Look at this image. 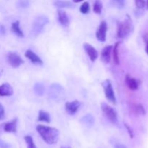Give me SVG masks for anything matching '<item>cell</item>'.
Masks as SVG:
<instances>
[{"instance_id": "cell-31", "label": "cell", "mask_w": 148, "mask_h": 148, "mask_svg": "<svg viewBox=\"0 0 148 148\" xmlns=\"http://www.w3.org/2000/svg\"><path fill=\"white\" fill-rule=\"evenodd\" d=\"M0 148H10V145L5 142L0 140Z\"/></svg>"}, {"instance_id": "cell-4", "label": "cell", "mask_w": 148, "mask_h": 148, "mask_svg": "<svg viewBox=\"0 0 148 148\" xmlns=\"http://www.w3.org/2000/svg\"><path fill=\"white\" fill-rule=\"evenodd\" d=\"M49 23V18L46 16H38L33 23L32 34L34 36H38L44 30V27Z\"/></svg>"}, {"instance_id": "cell-3", "label": "cell", "mask_w": 148, "mask_h": 148, "mask_svg": "<svg viewBox=\"0 0 148 148\" xmlns=\"http://www.w3.org/2000/svg\"><path fill=\"white\" fill-rule=\"evenodd\" d=\"M49 96L53 101L60 102L65 98V90L63 87L58 83H53L49 87Z\"/></svg>"}, {"instance_id": "cell-5", "label": "cell", "mask_w": 148, "mask_h": 148, "mask_svg": "<svg viewBox=\"0 0 148 148\" xmlns=\"http://www.w3.org/2000/svg\"><path fill=\"white\" fill-rule=\"evenodd\" d=\"M101 110L104 116L106 117V119L110 122L113 124H116L118 121V115H117L116 111L114 108L110 106L106 103H101Z\"/></svg>"}, {"instance_id": "cell-34", "label": "cell", "mask_w": 148, "mask_h": 148, "mask_svg": "<svg viewBox=\"0 0 148 148\" xmlns=\"http://www.w3.org/2000/svg\"><path fill=\"white\" fill-rule=\"evenodd\" d=\"M115 148H127V147L122 144H116L115 145Z\"/></svg>"}, {"instance_id": "cell-12", "label": "cell", "mask_w": 148, "mask_h": 148, "mask_svg": "<svg viewBox=\"0 0 148 148\" xmlns=\"http://www.w3.org/2000/svg\"><path fill=\"white\" fill-rule=\"evenodd\" d=\"M25 56L33 64H38V65H42L43 64V61L42 59L36 54V53H34L33 51H32L31 50H27L26 52L25 53Z\"/></svg>"}, {"instance_id": "cell-25", "label": "cell", "mask_w": 148, "mask_h": 148, "mask_svg": "<svg viewBox=\"0 0 148 148\" xmlns=\"http://www.w3.org/2000/svg\"><path fill=\"white\" fill-rule=\"evenodd\" d=\"M103 9V3L101 0H95L93 4V11L95 14H101Z\"/></svg>"}, {"instance_id": "cell-7", "label": "cell", "mask_w": 148, "mask_h": 148, "mask_svg": "<svg viewBox=\"0 0 148 148\" xmlns=\"http://www.w3.org/2000/svg\"><path fill=\"white\" fill-rule=\"evenodd\" d=\"M7 61H8L9 64L12 66L13 68H17L23 64L24 61L22 59L20 55L17 54V53H14V52H10L8 53L7 56Z\"/></svg>"}, {"instance_id": "cell-33", "label": "cell", "mask_w": 148, "mask_h": 148, "mask_svg": "<svg viewBox=\"0 0 148 148\" xmlns=\"http://www.w3.org/2000/svg\"><path fill=\"white\" fill-rule=\"evenodd\" d=\"M144 40H145V43H146L145 51H146V53L148 54V36H147V35H145V36H144Z\"/></svg>"}, {"instance_id": "cell-19", "label": "cell", "mask_w": 148, "mask_h": 148, "mask_svg": "<svg viewBox=\"0 0 148 148\" xmlns=\"http://www.w3.org/2000/svg\"><path fill=\"white\" fill-rule=\"evenodd\" d=\"M33 90L38 96H42L45 92V86L42 82H37L34 85Z\"/></svg>"}, {"instance_id": "cell-11", "label": "cell", "mask_w": 148, "mask_h": 148, "mask_svg": "<svg viewBox=\"0 0 148 148\" xmlns=\"http://www.w3.org/2000/svg\"><path fill=\"white\" fill-rule=\"evenodd\" d=\"M125 82L127 84V87L131 90H137L139 88V86H140V81L131 77L130 75H126Z\"/></svg>"}, {"instance_id": "cell-13", "label": "cell", "mask_w": 148, "mask_h": 148, "mask_svg": "<svg viewBox=\"0 0 148 148\" xmlns=\"http://www.w3.org/2000/svg\"><path fill=\"white\" fill-rule=\"evenodd\" d=\"M58 20L63 27H66L69 25V19L66 12L64 10H58Z\"/></svg>"}, {"instance_id": "cell-17", "label": "cell", "mask_w": 148, "mask_h": 148, "mask_svg": "<svg viewBox=\"0 0 148 148\" xmlns=\"http://www.w3.org/2000/svg\"><path fill=\"white\" fill-rule=\"evenodd\" d=\"M81 124L88 127H91L95 124V119L91 114H87L80 119Z\"/></svg>"}, {"instance_id": "cell-35", "label": "cell", "mask_w": 148, "mask_h": 148, "mask_svg": "<svg viewBox=\"0 0 148 148\" xmlns=\"http://www.w3.org/2000/svg\"><path fill=\"white\" fill-rule=\"evenodd\" d=\"M83 1V0H73V1H74V2H75V3L80 2V1Z\"/></svg>"}, {"instance_id": "cell-1", "label": "cell", "mask_w": 148, "mask_h": 148, "mask_svg": "<svg viewBox=\"0 0 148 148\" xmlns=\"http://www.w3.org/2000/svg\"><path fill=\"white\" fill-rule=\"evenodd\" d=\"M36 130L47 144H56L59 140V132L56 128L40 124L36 127Z\"/></svg>"}, {"instance_id": "cell-2", "label": "cell", "mask_w": 148, "mask_h": 148, "mask_svg": "<svg viewBox=\"0 0 148 148\" xmlns=\"http://www.w3.org/2000/svg\"><path fill=\"white\" fill-rule=\"evenodd\" d=\"M132 20L131 17L127 15V18L124 21L117 23V36L119 38L124 39L127 38L133 31Z\"/></svg>"}, {"instance_id": "cell-23", "label": "cell", "mask_w": 148, "mask_h": 148, "mask_svg": "<svg viewBox=\"0 0 148 148\" xmlns=\"http://www.w3.org/2000/svg\"><path fill=\"white\" fill-rule=\"evenodd\" d=\"M120 42H117L115 43L114 46L113 47V51H114V61L116 64L118 65L119 64V47Z\"/></svg>"}, {"instance_id": "cell-8", "label": "cell", "mask_w": 148, "mask_h": 148, "mask_svg": "<svg viewBox=\"0 0 148 148\" xmlns=\"http://www.w3.org/2000/svg\"><path fill=\"white\" fill-rule=\"evenodd\" d=\"M108 30V26H107V23L106 21H102L100 24L99 27H98V30H96L95 33V36L96 38L98 39L99 41L104 42L106 38V32Z\"/></svg>"}, {"instance_id": "cell-9", "label": "cell", "mask_w": 148, "mask_h": 148, "mask_svg": "<svg viewBox=\"0 0 148 148\" xmlns=\"http://www.w3.org/2000/svg\"><path fill=\"white\" fill-rule=\"evenodd\" d=\"M80 106V102L78 101H73L70 102H66L65 104V109L67 114L69 115H74L76 114L77 110Z\"/></svg>"}, {"instance_id": "cell-18", "label": "cell", "mask_w": 148, "mask_h": 148, "mask_svg": "<svg viewBox=\"0 0 148 148\" xmlns=\"http://www.w3.org/2000/svg\"><path fill=\"white\" fill-rule=\"evenodd\" d=\"M12 31L20 38H23L24 36L23 30L20 27V22L19 21H15L12 24Z\"/></svg>"}, {"instance_id": "cell-36", "label": "cell", "mask_w": 148, "mask_h": 148, "mask_svg": "<svg viewBox=\"0 0 148 148\" xmlns=\"http://www.w3.org/2000/svg\"><path fill=\"white\" fill-rule=\"evenodd\" d=\"M61 148H72V147H68V146H64V147H62Z\"/></svg>"}, {"instance_id": "cell-37", "label": "cell", "mask_w": 148, "mask_h": 148, "mask_svg": "<svg viewBox=\"0 0 148 148\" xmlns=\"http://www.w3.org/2000/svg\"><path fill=\"white\" fill-rule=\"evenodd\" d=\"M146 7H147V9L148 10V0L147 1V3H146Z\"/></svg>"}, {"instance_id": "cell-27", "label": "cell", "mask_w": 148, "mask_h": 148, "mask_svg": "<svg viewBox=\"0 0 148 148\" xmlns=\"http://www.w3.org/2000/svg\"><path fill=\"white\" fill-rule=\"evenodd\" d=\"M79 11L82 14H88L90 11V4L89 3L85 1L83 4L81 5L80 8H79Z\"/></svg>"}, {"instance_id": "cell-30", "label": "cell", "mask_w": 148, "mask_h": 148, "mask_svg": "<svg viewBox=\"0 0 148 148\" xmlns=\"http://www.w3.org/2000/svg\"><path fill=\"white\" fill-rule=\"evenodd\" d=\"M5 117V111L4 108L1 104H0V120H3Z\"/></svg>"}, {"instance_id": "cell-29", "label": "cell", "mask_w": 148, "mask_h": 148, "mask_svg": "<svg viewBox=\"0 0 148 148\" xmlns=\"http://www.w3.org/2000/svg\"><path fill=\"white\" fill-rule=\"evenodd\" d=\"M18 4L20 7L26 8V7H27L29 6V2L27 0H20Z\"/></svg>"}, {"instance_id": "cell-6", "label": "cell", "mask_w": 148, "mask_h": 148, "mask_svg": "<svg viewBox=\"0 0 148 148\" xmlns=\"http://www.w3.org/2000/svg\"><path fill=\"white\" fill-rule=\"evenodd\" d=\"M103 88L104 92L106 99L111 103L116 105V98L115 93H114V88H113L112 84L109 79H106L102 82Z\"/></svg>"}, {"instance_id": "cell-24", "label": "cell", "mask_w": 148, "mask_h": 148, "mask_svg": "<svg viewBox=\"0 0 148 148\" xmlns=\"http://www.w3.org/2000/svg\"><path fill=\"white\" fill-rule=\"evenodd\" d=\"M110 4L115 8L122 9L125 6L126 0H110Z\"/></svg>"}, {"instance_id": "cell-28", "label": "cell", "mask_w": 148, "mask_h": 148, "mask_svg": "<svg viewBox=\"0 0 148 148\" xmlns=\"http://www.w3.org/2000/svg\"><path fill=\"white\" fill-rule=\"evenodd\" d=\"M135 1L136 7L138 10H143L146 6L145 0H134Z\"/></svg>"}, {"instance_id": "cell-26", "label": "cell", "mask_w": 148, "mask_h": 148, "mask_svg": "<svg viewBox=\"0 0 148 148\" xmlns=\"http://www.w3.org/2000/svg\"><path fill=\"white\" fill-rule=\"evenodd\" d=\"M24 139L26 144H27V148H37L36 147V145H35L34 142H33V138H32V137H30V136L29 135L25 136Z\"/></svg>"}, {"instance_id": "cell-15", "label": "cell", "mask_w": 148, "mask_h": 148, "mask_svg": "<svg viewBox=\"0 0 148 148\" xmlns=\"http://www.w3.org/2000/svg\"><path fill=\"white\" fill-rule=\"evenodd\" d=\"M13 94V89L9 83H4L0 85V96H11Z\"/></svg>"}, {"instance_id": "cell-14", "label": "cell", "mask_w": 148, "mask_h": 148, "mask_svg": "<svg viewBox=\"0 0 148 148\" xmlns=\"http://www.w3.org/2000/svg\"><path fill=\"white\" fill-rule=\"evenodd\" d=\"M112 46H107L104 48L101 52V60L106 64H108L111 60V53L112 51Z\"/></svg>"}, {"instance_id": "cell-16", "label": "cell", "mask_w": 148, "mask_h": 148, "mask_svg": "<svg viewBox=\"0 0 148 148\" xmlns=\"http://www.w3.org/2000/svg\"><path fill=\"white\" fill-rule=\"evenodd\" d=\"M17 119H14L10 122H7L4 124V130L6 132L15 133L17 132Z\"/></svg>"}, {"instance_id": "cell-20", "label": "cell", "mask_w": 148, "mask_h": 148, "mask_svg": "<svg viewBox=\"0 0 148 148\" xmlns=\"http://www.w3.org/2000/svg\"><path fill=\"white\" fill-rule=\"evenodd\" d=\"M133 113L137 115H145L146 114L144 107L141 104H133L131 107Z\"/></svg>"}, {"instance_id": "cell-21", "label": "cell", "mask_w": 148, "mask_h": 148, "mask_svg": "<svg viewBox=\"0 0 148 148\" xmlns=\"http://www.w3.org/2000/svg\"><path fill=\"white\" fill-rule=\"evenodd\" d=\"M38 120L40 121H44L46 123L51 122V117L50 115L48 112L44 111H40L38 114Z\"/></svg>"}, {"instance_id": "cell-22", "label": "cell", "mask_w": 148, "mask_h": 148, "mask_svg": "<svg viewBox=\"0 0 148 148\" xmlns=\"http://www.w3.org/2000/svg\"><path fill=\"white\" fill-rule=\"evenodd\" d=\"M54 5L59 8H70L73 6L70 1H62V0H56L54 2Z\"/></svg>"}, {"instance_id": "cell-10", "label": "cell", "mask_w": 148, "mask_h": 148, "mask_svg": "<svg viewBox=\"0 0 148 148\" xmlns=\"http://www.w3.org/2000/svg\"><path fill=\"white\" fill-rule=\"evenodd\" d=\"M83 48L85 49V52L87 53V54H88V56H89L90 59L92 62H95L97 59V58H98V52H97L96 49L88 43H84Z\"/></svg>"}, {"instance_id": "cell-32", "label": "cell", "mask_w": 148, "mask_h": 148, "mask_svg": "<svg viewBox=\"0 0 148 148\" xmlns=\"http://www.w3.org/2000/svg\"><path fill=\"white\" fill-rule=\"evenodd\" d=\"M124 125H125L126 129H127V131H128V132H129V134H130V137H131V138H133V132H132V129L130 128V126L127 125V124H124Z\"/></svg>"}]
</instances>
